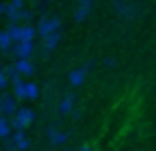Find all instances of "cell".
Instances as JSON below:
<instances>
[{
    "label": "cell",
    "mask_w": 156,
    "mask_h": 151,
    "mask_svg": "<svg viewBox=\"0 0 156 151\" xmlns=\"http://www.w3.org/2000/svg\"><path fill=\"white\" fill-rule=\"evenodd\" d=\"M32 122H34V111H32V108H25V106H23V108H16L14 117L9 120V126H12L14 131H25Z\"/></svg>",
    "instance_id": "obj_1"
},
{
    "label": "cell",
    "mask_w": 156,
    "mask_h": 151,
    "mask_svg": "<svg viewBox=\"0 0 156 151\" xmlns=\"http://www.w3.org/2000/svg\"><path fill=\"white\" fill-rule=\"evenodd\" d=\"M34 29H36V36H45V34H52V32H59V29H61V18H59V16L41 18Z\"/></svg>",
    "instance_id": "obj_2"
},
{
    "label": "cell",
    "mask_w": 156,
    "mask_h": 151,
    "mask_svg": "<svg viewBox=\"0 0 156 151\" xmlns=\"http://www.w3.org/2000/svg\"><path fill=\"white\" fill-rule=\"evenodd\" d=\"M9 54H14L16 59H30L34 54V41H18L12 45Z\"/></svg>",
    "instance_id": "obj_3"
},
{
    "label": "cell",
    "mask_w": 156,
    "mask_h": 151,
    "mask_svg": "<svg viewBox=\"0 0 156 151\" xmlns=\"http://www.w3.org/2000/svg\"><path fill=\"white\" fill-rule=\"evenodd\" d=\"M16 99H14V95H5V90H2V95H0V115H5V117H9V115H14L16 113Z\"/></svg>",
    "instance_id": "obj_4"
},
{
    "label": "cell",
    "mask_w": 156,
    "mask_h": 151,
    "mask_svg": "<svg viewBox=\"0 0 156 151\" xmlns=\"http://www.w3.org/2000/svg\"><path fill=\"white\" fill-rule=\"evenodd\" d=\"M59 43H61V29H59V32H52V34L41 36V45H43V50H45V52L57 50Z\"/></svg>",
    "instance_id": "obj_5"
},
{
    "label": "cell",
    "mask_w": 156,
    "mask_h": 151,
    "mask_svg": "<svg viewBox=\"0 0 156 151\" xmlns=\"http://www.w3.org/2000/svg\"><path fill=\"white\" fill-rule=\"evenodd\" d=\"M14 68H16V72H18L20 77H30V74H34V63H32L30 59H16Z\"/></svg>",
    "instance_id": "obj_6"
},
{
    "label": "cell",
    "mask_w": 156,
    "mask_h": 151,
    "mask_svg": "<svg viewBox=\"0 0 156 151\" xmlns=\"http://www.w3.org/2000/svg\"><path fill=\"white\" fill-rule=\"evenodd\" d=\"M14 140V147L18 149V151H27L30 149V138L25 136V131H14V133H9Z\"/></svg>",
    "instance_id": "obj_7"
},
{
    "label": "cell",
    "mask_w": 156,
    "mask_h": 151,
    "mask_svg": "<svg viewBox=\"0 0 156 151\" xmlns=\"http://www.w3.org/2000/svg\"><path fill=\"white\" fill-rule=\"evenodd\" d=\"M48 136H50V144H55V147H61L63 142H68V138H70V133L66 131H57V129H48Z\"/></svg>",
    "instance_id": "obj_8"
},
{
    "label": "cell",
    "mask_w": 156,
    "mask_h": 151,
    "mask_svg": "<svg viewBox=\"0 0 156 151\" xmlns=\"http://www.w3.org/2000/svg\"><path fill=\"white\" fill-rule=\"evenodd\" d=\"M75 99H77V97L73 93H68L61 101H59V113H61V115H70L73 108H75Z\"/></svg>",
    "instance_id": "obj_9"
},
{
    "label": "cell",
    "mask_w": 156,
    "mask_h": 151,
    "mask_svg": "<svg viewBox=\"0 0 156 151\" xmlns=\"http://www.w3.org/2000/svg\"><path fill=\"white\" fill-rule=\"evenodd\" d=\"M86 81V72L82 68H75V70H70V74H68V84L73 86V88H79Z\"/></svg>",
    "instance_id": "obj_10"
},
{
    "label": "cell",
    "mask_w": 156,
    "mask_h": 151,
    "mask_svg": "<svg viewBox=\"0 0 156 151\" xmlns=\"http://www.w3.org/2000/svg\"><path fill=\"white\" fill-rule=\"evenodd\" d=\"M90 12H93V5H77V7H75V14H73L75 23H84Z\"/></svg>",
    "instance_id": "obj_11"
},
{
    "label": "cell",
    "mask_w": 156,
    "mask_h": 151,
    "mask_svg": "<svg viewBox=\"0 0 156 151\" xmlns=\"http://www.w3.org/2000/svg\"><path fill=\"white\" fill-rule=\"evenodd\" d=\"M7 34H9V39H12V43H18L23 39V23H9Z\"/></svg>",
    "instance_id": "obj_12"
},
{
    "label": "cell",
    "mask_w": 156,
    "mask_h": 151,
    "mask_svg": "<svg viewBox=\"0 0 156 151\" xmlns=\"http://www.w3.org/2000/svg\"><path fill=\"white\" fill-rule=\"evenodd\" d=\"M39 84L36 81H25V99H39Z\"/></svg>",
    "instance_id": "obj_13"
},
{
    "label": "cell",
    "mask_w": 156,
    "mask_h": 151,
    "mask_svg": "<svg viewBox=\"0 0 156 151\" xmlns=\"http://www.w3.org/2000/svg\"><path fill=\"white\" fill-rule=\"evenodd\" d=\"M12 39H9V34H7V29H0V52L2 54H9V50H12Z\"/></svg>",
    "instance_id": "obj_14"
},
{
    "label": "cell",
    "mask_w": 156,
    "mask_h": 151,
    "mask_svg": "<svg viewBox=\"0 0 156 151\" xmlns=\"http://www.w3.org/2000/svg\"><path fill=\"white\" fill-rule=\"evenodd\" d=\"M115 9H118V14L125 16V18H131V16H133V5H129V2L115 0Z\"/></svg>",
    "instance_id": "obj_15"
},
{
    "label": "cell",
    "mask_w": 156,
    "mask_h": 151,
    "mask_svg": "<svg viewBox=\"0 0 156 151\" xmlns=\"http://www.w3.org/2000/svg\"><path fill=\"white\" fill-rule=\"evenodd\" d=\"M34 39H36V29L30 23H23V39L20 41H34Z\"/></svg>",
    "instance_id": "obj_16"
},
{
    "label": "cell",
    "mask_w": 156,
    "mask_h": 151,
    "mask_svg": "<svg viewBox=\"0 0 156 151\" xmlns=\"http://www.w3.org/2000/svg\"><path fill=\"white\" fill-rule=\"evenodd\" d=\"M9 133H12V126H9V120L5 115H0V140L7 138Z\"/></svg>",
    "instance_id": "obj_17"
},
{
    "label": "cell",
    "mask_w": 156,
    "mask_h": 151,
    "mask_svg": "<svg viewBox=\"0 0 156 151\" xmlns=\"http://www.w3.org/2000/svg\"><path fill=\"white\" fill-rule=\"evenodd\" d=\"M14 86V99H25V81H18V84H12Z\"/></svg>",
    "instance_id": "obj_18"
},
{
    "label": "cell",
    "mask_w": 156,
    "mask_h": 151,
    "mask_svg": "<svg viewBox=\"0 0 156 151\" xmlns=\"http://www.w3.org/2000/svg\"><path fill=\"white\" fill-rule=\"evenodd\" d=\"M5 16H7L9 23H20V9H5Z\"/></svg>",
    "instance_id": "obj_19"
},
{
    "label": "cell",
    "mask_w": 156,
    "mask_h": 151,
    "mask_svg": "<svg viewBox=\"0 0 156 151\" xmlns=\"http://www.w3.org/2000/svg\"><path fill=\"white\" fill-rule=\"evenodd\" d=\"M7 7H9V9H23V7H25V0H9Z\"/></svg>",
    "instance_id": "obj_20"
},
{
    "label": "cell",
    "mask_w": 156,
    "mask_h": 151,
    "mask_svg": "<svg viewBox=\"0 0 156 151\" xmlns=\"http://www.w3.org/2000/svg\"><path fill=\"white\" fill-rule=\"evenodd\" d=\"M30 20H32V12H30V9H20V23H30Z\"/></svg>",
    "instance_id": "obj_21"
},
{
    "label": "cell",
    "mask_w": 156,
    "mask_h": 151,
    "mask_svg": "<svg viewBox=\"0 0 156 151\" xmlns=\"http://www.w3.org/2000/svg\"><path fill=\"white\" fill-rule=\"evenodd\" d=\"M7 86H9V79L5 77V72H2V66H0V90H7Z\"/></svg>",
    "instance_id": "obj_22"
},
{
    "label": "cell",
    "mask_w": 156,
    "mask_h": 151,
    "mask_svg": "<svg viewBox=\"0 0 156 151\" xmlns=\"http://www.w3.org/2000/svg\"><path fill=\"white\" fill-rule=\"evenodd\" d=\"M115 66H118V61H115L113 57H106V59H104V68L111 70V68H115Z\"/></svg>",
    "instance_id": "obj_23"
},
{
    "label": "cell",
    "mask_w": 156,
    "mask_h": 151,
    "mask_svg": "<svg viewBox=\"0 0 156 151\" xmlns=\"http://www.w3.org/2000/svg\"><path fill=\"white\" fill-rule=\"evenodd\" d=\"M79 151H95V149L90 147V144H84V147H79Z\"/></svg>",
    "instance_id": "obj_24"
},
{
    "label": "cell",
    "mask_w": 156,
    "mask_h": 151,
    "mask_svg": "<svg viewBox=\"0 0 156 151\" xmlns=\"http://www.w3.org/2000/svg\"><path fill=\"white\" fill-rule=\"evenodd\" d=\"M5 9H7V5H5V2H0V16H5Z\"/></svg>",
    "instance_id": "obj_25"
},
{
    "label": "cell",
    "mask_w": 156,
    "mask_h": 151,
    "mask_svg": "<svg viewBox=\"0 0 156 151\" xmlns=\"http://www.w3.org/2000/svg\"><path fill=\"white\" fill-rule=\"evenodd\" d=\"M0 151H2V149H0Z\"/></svg>",
    "instance_id": "obj_26"
},
{
    "label": "cell",
    "mask_w": 156,
    "mask_h": 151,
    "mask_svg": "<svg viewBox=\"0 0 156 151\" xmlns=\"http://www.w3.org/2000/svg\"><path fill=\"white\" fill-rule=\"evenodd\" d=\"M66 151H68V149H66Z\"/></svg>",
    "instance_id": "obj_27"
}]
</instances>
